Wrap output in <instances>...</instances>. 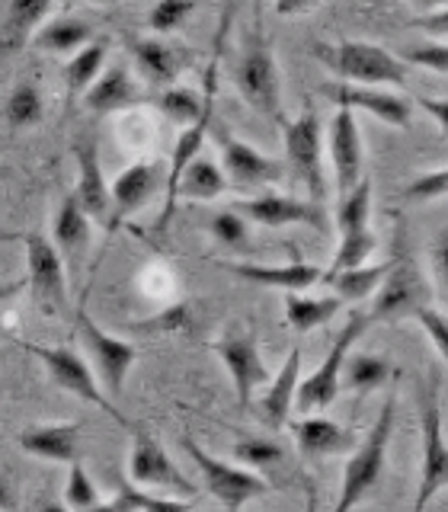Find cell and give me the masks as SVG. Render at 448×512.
<instances>
[{
  "label": "cell",
  "mask_w": 448,
  "mask_h": 512,
  "mask_svg": "<svg viewBox=\"0 0 448 512\" xmlns=\"http://www.w3.org/2000/svg\"><path fill=\"white\" fill-rule=\"evenodd\" d=\"M20 346L26 352H32V356L45 365L48 378H52L64 394H74L77 400H84V404L109 413L119 426H128L122 410H116V404H112V400L103 394L100 381H96V375L90 372V365L80 359L74 349H68V346H39V343H20Z\"/></svg>",
  "instance_id": "52a82bcc"
},
{
  "label": "cell",
  "mask_w": 448,
  "mask_h": 512,
  "mask_svg": "<svg viewBox=\"0 0 448 512\" xmlns=\"http://www.w3.org/2000/svg\"><path fill=\"white\" fill-rule=\"evenodd\" d=\"M317 55L343 77V84L384 90V87H404L410 77L407 64H400L397 55H391L388 48H381L375 42L346 39L340 45L317 48Z\"/></svg>",
  "instance_id": "3957f363"
},
{
  "label": "cell",
  "mask_w": 448,
  "mask_h": 512,
  "mask_svg": "<svg viewBox=\"0 0 448 512\" xmlns=\"http://www.w3.org/2000/svg\"><path fill=\"white\" fill-rule=\"evenodd\" d=\"M26 244V285L32 288L36 308L48 317L68 314V269L55 244L39 231L23 237Z\"/></svg>",
  "instance_id": "ba28073f"
},
{
  "label": "cell",
  "mask_w": 448,
  "mask_h": 512,
  "mask_svg": "<svg viewBox=\"0 0 448 512\" xmlns=\"http://www.w3.org/2000/svg\"><path fill=\"white\" fill-rule=\"evenodd\" d=\"M208 234H212L221 247L244 250L250 244V221L240 218L234 208H224V212L212 215V221H208Z\"/></svg>",
  "instance_id": "60d3db41"
},
{
  "label": "cell",
  "mask_w": 448,
  "mask_h": 512,
  "mask_svg": "<svg viewBox=\"0 0 448 512\" xmlns=\"http://www.w3.org/2000/svg\"><path fill=\"white\" fill-rule=\"evenodd\" d=\"M292 436L298 445V455L304 461H320L333 455H346L356 448V436L352 429L327 420V416H304V420L292 423Z\"/></svg>",
  "instance_id": "44dd1931"
},
{
  "label": "cell",
  "mask_w": 448,
  "mask_h": 512,
  "mask_svg": "<svg viewBox=\"0 0 448 512\" xmlns=\"http://www.w3.org/2000/svg\"><path fill=\"white\" fill-rule=\"evenodd\" d=\"M394 407H397L394 397L384 400L378 410V420L365 432V439L356 442V448H352L333 512H352L378 487L381 471H384V455H388V442L394 436Z\"/></svg>",
  "instance_id": "7a4b0ae2"
},
{
  "label": "cell",
  "mask_w": 448,
  "mask_h": 512,
  "mask_svg": "<svg viewBox=\"0 0 448 512\" xmlns=\"http://www.w3.org/2000/svg\"><path fill=\"white\" fill-rule=\"evenodd\" d=\"M157 186H160V164H154V160H141V164H132L128 170H122L116 176V183L109 186L112 208H109L106 228L116 231L125 218H132L141 205H148Z\"/></svg>",
  "instance_id": "d6986e66"
},
{
  "label": "cell",
  "mask_w": 448,
  "mask_h": 512,
  "mask_svg": "<svg viewBox=\"0 0 448 512\" xmlns=\"http://www.w3.org/2000/svg\"><path fill=\"white\" fill-rule=\"evenodd\" d=\"M429 304V288L420 266H416L407 253H400L391 272L384 276V282L378 285V295L372 311H368V320H400V317H413L416 311H423Z\"/></svg>",
  "instance_id": "4fadbf2b"
},
{
  "label": "cell",
  "mask_w": 448,
  "mask_h": 512,
  "mask_svg": "<svg viewBox=\"0 0 448 512\" xmlns=\"http://www.w3.org/2000/svg\"><path fill=\"white\" fill-rule=\"evenodd\" d=\"M282 445L272 436H244L234 442V461H244V468H269V464L282 461Z\"/></svg>",
  "instance_id": "ab89813d"
},
{
  "label": "cell",
  "mask_w": 448,
  "mask_h": 512,
  "mask_svg": "<svg viewBox=\"0 0 448 512\" xmlns=\"http://www.w3.org/2000/svg\"><path fill=\"white\" fill-rule=\"evenodd\" d=\"M343 372H346V384L352 391L372 394L381 388V384H388L394 378V365L384 356H375V352H349Z\"/></svg>",
  "instance_id": "1f68e13d"
},
{
  "label": "cell",
  "mask_w": 448,
  "mask_h": 512,
  "mask_svg": "<svg viewBox=\"0 0 448 512\" xmlns=\"http://www.w3.org/2000/svg\"><path fill=\"white\" fill-rule=\"evenodd\" d=\"M77 336H80V343H84L87 356L93 359L96 381H100L103 394L106 397H122L125 378H128V372H132V365L138 359V349L132 343L119 340V336L106 333L84 308L77 311Z\"/></svg>",
  "instance_id": "9c48e42d"
},
{
  "label": "cell",
  "mask_w": 448,
  "mask_h": 512,
  "mask_svg": "<svg viewBox=\"0 0 448 512\" xmlns=\"http://www.w3.org/2000/svg\"><path fill=\"white\" fill-rule=\"evenodd\" d=\"M183 448L189 452V458L196 461V468L202 471V480H205L208 493H212L228 512L244 509L253 500V496H263L269 490V484L260 474H253L247 468H237V464H228V461H221L215 455H208L196 439L186 436Z\"/></svg>",
  "instance_id": "8fae6325"
},
{
  "label": "cell",
  "mask_w": 448,
  "mask_h": 512,
  "mask_svg": "<svg viewBox=\"0 0 448 512\" xmlns=\"http://www.w3.org/2000/svg\"><path fill=\"white\" fill-rule=\"evenodd\" d=\"M87 512H192V503L183 500H167V496H154L144 487L135 484H119L116 496Z\"/></svg>",
  "instance_id": "4dcf8cb0"
},
{
  "label": "cell",
  "mask_w": 448,
  "mask_h": 512,
  "mask_svg": "<svg viewBox=\"0 0 448 512\" xmlns=\"http://www.w3.org/2000/svg\"><path fill=\"white\" fill-rule=\"evenodd\" d=\"M372 327V320H368L365 311H352L346 327L336 333V340L330 346V352L324 356L314 372L298 381V394H295V410H301L304 416H314L317 410H327L336 397H340V388H343V365L349 359L352 346L359 343V336Z\"/></svg>",
  "instance_id": "277c9868"
},
{
  "label": "cell",
  "mask_w": 448,
  "mask_h": 512,
  "mask_svg": "<svg viewBox=\"0 0 448 512\" xmlns=\"http://www.w3.org/2000/svg\"><path fill=\"white\" fill-rule=\"evenodd\" d=\"M218 269H228L234 272L237 279L244 282H253V285H266V288H282V292L295 295V292H304V288L317 285L324 279V269L314 266V263H304V260H295V263H285V266H263V263H218Z\"/></svg>",
  "instance_id": "7402d4cb"
},
{
  "label": "cell",
  "mask_w": 448,
  "mask_h": 512,
  "mask_svg": "<svg viewBox=\"0 0 448 512\" xmlns=\"http://www.w3.org/2000/svg\"><path fill=\"white\" fill-rule=\"evenodd\" d=\"M52 244L61 253V260H68L71 266L80 263V256H84L90 244V218L80 212L74 196H64L58 205V215L52 224Z\"/></svg>",
  "instance_id": "484cf974"
},
{
  "label": "cell",
  "mask_w": 448,
  "mask_h": 512,
  "mask_svg": "<svg viewBox=\"0 0 448 512\" xmlns=\"http://www.w3.org/2000/svg\"><path fill=\"white\" fill-rule=\"evenodd\" d=\"M416 26L432 32V36H436V42H445V32H448V7L445 4L432 7L429 13H423L420 20H416Z\"/></svg>",
  "instance_id": "bcb514c9"
},
{
  "label": "cell",
  "mask_w": 448,
  "mask_h": 512,
  "mask_svg": "<svg viewBox=\"0 0 448 512\" xmlns=\"http://www.w3.org/2000/svg\"><path fill=\"white\" fill-rule=\"evenodd\" d=\"M52 10L55 7L48 0H16V4H10L4 26H0V48L4 52H20L23 45L32 42V36H36Z\"/></svg>",
  "instance_id": "4316f807"
},
{
  "label": "cell",
  "mask_w": 448,
  "mask_h": 512,
  "mask_svg": "<svg viewBox=\"0 0 448 512\" xmlns=\"http://www.w3.org/2000/svg\"><path fill=\"white\" fill-rule=\"evenodd\" d=\"M202 106H205V93L199 96L196 90H186V87H167L164 93L157 96V109L176 125L189 128L192 122H199L202 116Z\"/></svg>",
  "instance_id": "8d00e7d4"
},
{
  "label": "cell",
  "mask_w": 448,
  "mask_h": 512,
  "mask_svg": "<svg viewBox=\"0 0 448 512\" xmlns=\"http://www.w3.org/2000/svg\"><path fill=\"white\" fill-rule=\"evenodd\" d=\"M100 490H96L93 477L87 474V468L77 461H71V471H68V484H64V506L71 512H87L93 506H100Z\"/></svg>",
  "instance_id": "f35d334b"
},
{
  "label": "cell",
  "mask_w": 448,
  "mask_h": 512,
  "mask_svg": "<svg viewBox=\"0 0 448 512\" xmlns=\"http://www.w3.org/2000/svg\"><path fill=\"white\" fill-rule=\"evenodd\" d=\"M196 13V4L192 0H160L148 10V26L157 32V36H167V32H176L189 16Z\"/></svg>",
  "instance_id": "b9f144b4"
},
{
  "label": "cell",
  "mask_w": 448,
  "mask_h": 512,
  "mask_svg": "<svg viewBox=\"0 0 448 512\" xmlns=\"http://www.w3.org/2000/svg\"><path fill=\"white\" fill-rule=\"evenodd\" d=\"M413 320L426 330V336L432 340V349H436V359L445 362L448 356V320H445V311L436 308V304H426L423 311H416Z\"/></svg>",
  "instance_id": "ee69618b"
},
{
  "label": "cell",
  "mask_w": 448,
  "mask_h": 512,
  "mask_svg": "<svg viewBox=\"0 0 448 512\" xmlns=\"http://www.w3.org/2000/svg\"><path fill=\"white\" fill-rule=\"evenodd\" d=\"M42 512H71L64 503H48V506H42Z\"/></svg>",
  "instance_id": "f5cc1de1"
},
{
  "label": "cell",
  "mask_w": 448,
  "mask_h": 512,
  "mask_svg": "<svg viewBox=\"0 0 448 512\" xmlns=\"http://www.w3.org/2000/svg\"><path fill=\"white\" fill-rule=\"evenodd\" d=\"M215 352L221 356L224 368L234 381V394L240 404H253V394L260 384L269 381V372L260 359V346H256V336L250 327H228L224 336L215 343Z\"/></svg>",
  "instance_id": "9a60e30c"
},
{
  "label": "cell",
  "mask_w": 448,
  "mask_h": 512,
  "mask_svg": "<svg viewBox=\"0 0 448 512\" xmlns=\"http://www.w3.org/2000/svg\"><path fill=\"white\" fill-rule=\"evenodd\" d=\"M327 151H330V164H333V180L340 199L346 192H352L362 183V167H365V154H362V135H359V122L356 112L349 109H336V116L330 122V135H327Z\"/></svg>",
  "instance_id": "ac0fdd59"
},
{
  "label": "cell",
  "mask_w": 448,
  "mask_h": 512,
  "mask_svg": "<svg viewBox=\"0 0 448 512\" xmlns=\"http://www.w3.org/2000/svg\"><path fill=\"white\" fill-rule=\"evenodd\" d=\"M276 10H279V13H308V10H314V4H295V7H285V4H279Z\"/></svg>",
  "instance_id": "816d5d0a"
},
{
  "label": "cell",
  "mask_w": 448,
  "mask_h": 512,
  "mask_svg": "<svg viewBox=\"0 0 448 512\" xmlns=\"http://www.w3.org/2000/svg\"><path fill=\"white\" fill-rule=\"evenodd\" d=\"M128 477H132L135 487H154V490L192 496L189 477L176 468V461L167 455V448L157 442V436L151 429L135 432L132 452H128Z\"/></svg>",
  "instance_id": "5bb4252c"
},
{
  "label": "cell",
  "mask_w": 448,
  "mask_h": 512,
  "mask_svg": "<svg viewBox=\"0 0 448 512\" xmlns=\"http://www.w3.org/2000/svg\"><path fill=\"white\" fill-rule=\"evenodd\" d=\"M141 103H144V93L122 64H112V68L96 77V84L84 93V106L96 112V116H109V112H122Z\"/></svg>",
  "instance_id": "cb8c5ba5"
},
{
  "label": "cell",
  "mask_w": 448,
  "mask_h": 512,
  "mask_svg": "<svg viewBox=\"0 0 448 512\" xmlns=\"http://www.w3.org/2000/svg\"><path fill=\"white\" fill-rule=\"evenodd\" d=\"M400 64H416V68H429L436 74H448V45L445 42H423L410 45L397 55Z\"/></svg>",
  "instance_id": "7bdbcfd3"
},
{
  "label": "cell",
  "mask_w": 448,
  "mask_h": 512,
  "mask_svg": "<svg viewBox=\"0 0 448 512\" xmlns=\"http://www.w3.org/2000/svg\"><path fill=\"white\" fill-rule=\"evenodd\" d=\"M343 304L330 298H304V295H285V320L295 333H311L324 327L327 320L340 311Z\"/></svg>",
  "instance_id": "836d02e7"
},
{
  "label": "cell",
  "mask_w": 448,
  "mask_h": 512,
  "mask_svg": "<svg viewBox=\"0 0 448 512\" xmlns=\"http://www.w3.org/2000/svg\"><path fill=\"white\" fill-rule=\"evenodd\" d=\"M368 218H372V176H362V183L336 205V234L368 231Z\"/></svg>",
  "instance_id": "d590c367"
},
{
  "label": "cell",
  "mask_w": 448,
  "mask_h": 512,
  "mask_svg": "<svg viewBox=\"0 0 448 512\" xmlns=\"http://www.w3.org/2000/svg\"><path fill=\"white\" fill-rule=\"evenodd\" d=\"M423 109L432 112V119H436L439 128H445V116H448V100H429V96H423Z\"/></svg>",
  "instance_id": "c3c4849f"
},
{
  "label": "cell",
  "mask_w": 448,
  "mask_h": 512,
  "mask_svg": "<svg viewBox=\"0 0 448 512\" xmlns=\"http://www.w3.org/2000/svg\"><path fill=\"white\" fill-rule=\"evenodd\" d=\"M42 93L36 84H20L10 96H7V106H4V119L13 125V128H32L42 122Z\"/></svg>",
  "instance_id": "74e56055"
},
{
  "label": "cell",
  "mask_w": 448,
  "mask_h": 512,
  "mask_svg": "<svg viewBox=\"0 0 448 512\" xmlns=\"http://www.w3.org/2000/svg\"><path fill=\"white\" fill-rule=\"evenodd\" d=\"M132 52L138 68L151 80H157V84H173L176 74H180V55L164 39H141L132 45Z\"/></svg>",
  "instance_id": "e575fe53"
},
{
  "label": "cell",
  "mask_w": 448,
  "mask_h": 512,
  "mask_svg": "<svg viewBox=\"0 0 448 512\" xmlns=\"http://www.w3.org/2000/svg\"><path fill=\"white\" fill-rule=\"evenodd\" d=\"M74 154H77V189L71 196L77 199L80 212H84L90 221L106 224L112 202H109V183H106L103 164H100V151H96L93 141H87V144H77Z\"/></svg>",
  "instance_id": "ffe728a7"
},
{
  "label": "cell",
  "mask_w": 448,
  "mask_h": 512,
  "mask_svg": "<svg viewBox=\"0 0 448 512\" xmlns=\"http://www.w3.org/2000/svg\"><path fill=\"white\" fill-rule=\"evenodd\" d=\"M208 132L215 135L218 141V151H221V173L228 183H237L244 189H266V186H276L285 180V164L279 157H269L263 151H256L253 144L240 141L231 135V128L224 125L221 119H212V128Z\"/></svg>",
  "instance_id": "30bf717a"
},
{
  "label": "cell",
  "mask_w": 448,
  "mask_h": 512,
  "mask_svg": "<svg viewBox=\"0 0 448 512\" xmlns=\"http://www.w3.org/2000/svg\"><path fill=\"white\" fill-rule=\"evenodd\" d=\"M320 93L327 96L330 103H336V109H349V112H368V116H375L378 122L391 125V128H407L410 125V100L404 96H397L391 90H378V87H356V84H330L320 87Z\"/></svg>",
  "instance_id": "2e32d148"
},
{
  "label": "cell",
  "mask_w": 448,
  "mask_h": 512,
  "mask_svg": "<svg viewBox=\"0 0 448 512\" xmlns=\"http://www.w3.org/2000/svg\"><path fill=\"white\" fill-rule=\"evenodd\" d=\"M20 448L36 458L71 464L80 458V426L77 423H45L20 432Z\"/></svg>",
  "instance_id": "d4e9b609"
},
{
  "label": "cell",
  "mask_w": 448,
  "mask_h": 512,
  "mask_svg": "<svg viewBox=\"0 0 448 512\" xmlns=\"http://www.w3.org/2000/svg\"><path fill=\"white\" fill-rule=\"evenodd\" d=\"M298 381H301V346L295 343L292 349H288L279 375L266 384L263 397L256 400V410H260L263 423L269 429H282L288 423V416H292V410H295Z\"/></svg>",
  "instance_id": "603a6c76"
},
{
  "label": "cell",
  "mask_w": 448,
  "mask_h": 512,
  "mask_svg": "<svg viewBox=\"0 0 448 512\" xmlns=\"http://www.w3.org/2000/svg\"><path fill=\"white\" fill-rule=\"evenodd\" d=\"M282 138H285V170L295 173V180L304 183L314 205H324L327 199V180H324V164H320V144H324V132H320V116L308 103L301 109V116L282 119Z\"/></svg>",
  "instance_id": "8992f818"
},
{
  "label": "cell",
  "mask_w": 448,
  "mask_h": 512,
  "mask_svg": "<svg viewBox=\"0 0 448 512\" xmlns=\"http://www.w3.org/2000/svg\"><path fill=\"white\" fill-rule=\"evenodd\" d=\"M103 61H106L103 42H90V45L80 48V52L71 55V61L64 64V87H68L71 100L84 96L96 84V77L103 74Z\"/></svg>",
  "instance_id": "d6a6232c"
},
{
  "label": "cell",
  "mask_w": 448,
  "mask_h": 512,
  "mask_svg": "<svg viewBox=\"0 0 448 512\" xmlns=\"http://www.w3.org/2000/svg\"><path fill=\"white\" fill-rule=\"evenodd\" d=\"M93 42V26L77 20V16H58V20L42 23V29L32 36V45H39L42 52L52 55H68V52H80L84 45Z\"/></svg>",
  "instance_id": "83f0119b"
},
{
  "label": "cell",
  "mask_w": 448,
  "mask_h": 512,
  "mask_svg": "<svg viewBox=\"0 0 448 512\" xmlns=\"http://www.w3.org/2000/svg\"><path fill=\"white\" fill-rule=\"evenodd\" d=\"M228 189V180H224L221 167L212 157H196L192 164L183 170L180 183H176V199H196V202H208L218 199L221 192Z\"/></svg>",
  "instance_id": "f546056e"
},
{
  "label": "cell",
  "mask_w": 448,
  "mask_h": 512,
  "mask_svg": "<svg viewBox=\"0 0 448 512\" xmlns=\"http://www.w3.org/2000/svg\"><path fill=\"white\" fill-rule=\"evenodd\" d=\"M234 212L244 221H256L263 228H288V224H304L314 231H330V218L324 205H314L311 199H288V196H256L247 202H237Z\"/></svg>",
  "instance_id": "e0dca14e"
},
{
  "label": "cell",
  "mask_w": 448,
  "mask_h": 512,
  "mask_svg": "<svg viewBox=\"0 0 448 512\" xmlns=\"http://www.w3.org/2000/svg\"><path fill=\"white\" fill-rule=\"evenodd\" d=\"M16 506H20V500H16L10 480L0 474V512H16Z\"/></svg>",
  "instance_id": "7dc6e473"
},
{
  "label": "cell",
  "mask_w": 448,
  "mask_h": 512,
  "mask_svg": "<svg viewBox=\"0 0 448 512\" xmlns=\"http://www.w3.org/2000/svg\"><path fill=\"white\" fill-rule=\"evenodd\" d=\"M397 256L384 263H365V266H356V269H346V272H336V276L324 279L330 288H333V298L340 304H349V301H362L372 292H378V285L384 282V276L391 272Z\"/></svg>",
  "instance_id": "f1b7e54d"
},
{
  "label": "cell",
  "mask_w": 448,
  "mask_h": 512,
  "mask_svg": "<svg viewBox=\"0 0 448 512\" xmlns=\"http://www.w3.org/2000/svg\"><path fill=\"white\" fill-rule=\"evenodd\" d=\"M304 500H308V506H304V512H317V490L311 480H304Z\"/></svg>",
  "instance_id": "f907efd6"
},
{
  "label": "cell",
  "mask_w": 448,
  "mask_h": 512,
  "mask_svg": "<svg viewBox=\"0 0 448 512\" xmlns=\"http://www.w3.org/2000/svg\"><path fill=\"white\" fill-rule=\"evenodd\" d=\"M420 436H423V471L410 512H426V506L448 487V445H445V413H442V368L436 365L420 388Z\"/></svg>",
  "instance_id": "6da1fadb"
},
{
  "label": "cell",
  "mask_w": 448,
  "mask_h": 512,
  "mask_svg": "<svg viewBox=\"0 0 448 512\" xmlns=\"http://www.w3.org/2000/svg\"><path fill=\"white\" fill-rule=\"evenodd\" d=\"M407 199H442L445 192H448V170L439 167V170H432V173H420V176H413V180L407 183Z\"/></svg>",
  "instance_id": "f6af8a7d"
},
{
  "label": "cell",
  "mask_w": 448,
  "mask_h": 512,
  "mask_svg": "<svg viewBox=\"0 0 448 512\" xmlns=\"http://www.w3.org/2000/svg\"><path fill=\"white\" fill-rule=\"evenodd\" d=\"M26 288V282H7V285H0V304H4L7 298H16Z\"/></svg>",
  "instance_id": "681fc988"
},
{
  "label": "cell",
  "mask_w": 448,
  "mask_h": 512,
  "mask_svg": "<svg viewBox=\"0 0 448 512\" xmlns=\"http://www.w3.org/2000/svg\"><path fill=\"white\" fill-rule=\"evenodd\" d=\"M234 84H237L240 96H244L263 119L282 122L279 64H276V55H272V45L263 36V29H253L244 55H240L237 68H234Z\"/></svg>",
  "instance_id": "5b68a950"
},
{
  "label": "cell",
  "mask_w": 448,
  "mask_h": 512,
  "mask_svg": "<svg viewBox=\"0 0 448 512\" xmlns=\"http://www.w3.org/2000/svg\"><path fill=\"white\" fill-rule=\"evenodd\" d=\"M218 52L221 45H215V58L208 64L205 71V106H202V116L199 122H192L189 128H183L180 138L173 144V154H170V170H167V202H164V212L157 218V231H164L170 218H173V208H176V183H180L183 170L202 154V144H205V135L208 128H212V119H215V84H218Z\"/></svg>",
  "instance_id": "7c38bea8"
}]
</instances>
